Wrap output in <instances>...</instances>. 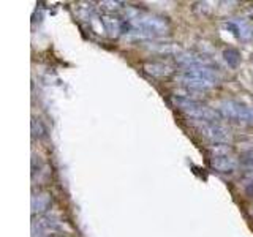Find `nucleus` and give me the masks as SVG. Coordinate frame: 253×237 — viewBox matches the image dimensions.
Segmentation results:
<instances>
[{
    "instance_id": "obj_1",
    "label": "nucleus",
    "mask_w": 253,
    "mask_h": 237,
    "mask_svg": "<svg viewBox=\"0 0 253 237\" xmlns=\"http://www.w3.org/2000/svg\"><path fill=\"white\" fill-rule=\"evenodd\" d=\"M176 81L195 90H209L220 84V76L215 68L200 67V68H184L176 75Z\"/></svg>"
},
{
    "instance_id": "obj_2",
    "label": "nucleus",
    "mask_w": 253,
    "mask_h": 237,
    "mask_svg": "<svg viewBox=\"0 0 253 237\" xmlns=\"http://www.w3.org/2000/svg\"><path fill=\"white\" fill-rule=\"evenodd\" d=\"M173 103L179 107V111H182L188 119H192V120L217 122L220 116L219 112L214 111L212 107H209L207 105L198 102V100L184 97V95L173 97Z\"/></svg>"
},
{
    "instance_id": "obj_3",
    "label": "nucleus",
    "mask_w": 253,
    "mask_h": 237,
    "mask_svg": "<svg viewBox=\"0 0 253 237\" xmlns=\"http://www.w3.org/2000/svg\"><path fill=\"white\" fill-rule=\"evenodd\" d=\"M217 111L223 119L237 122V124H253V106L236 100H223L217 106Z\"/></svg>"
},
{
    "instance_id": "obj_4",
    "label": "nucleus",
    "mask_w": 253,
    "mask_h": 237,
    "mask_svg": "<svg viewBox=\"0 0 253 237\" xmlns=\"http://www.w3.org/2000/svg\"><path fill=\"white\" fill-rule=\"evenodd\" d=\"M192 125L198 130V133L206 138L212 144L225 146L231 141V132L227 127L220 125L219 122H202V120H190Z\"/></svg>"
},
{
    "instance_id": "obj_5",
    "label": "nucleus",
    "mask_w": 253,
    "mask_h": 237,
    "mask_svg": "<svg viewBox=\"0 0 253 237\" xmlns=\"http://www.w3.org/2000/svg\"><path fill=\"white\" fill-rule=\"evenodd\" d=\"M239 166L237 158L229 154V150H215V154L210 157V168L215 169L217 172H222V174H229V172H234Z\"/></svg>"
},
{
    "instance_id": "obj_6",
    "label": "nucleus",
    "mask_w": 253,
    "mask_h": 237,
    "mask_svg": "<svg viewBox=\"0 0 253 237\" xmlns=\"http://www.w3.org/2000/svg\"><path fill=\"white\" fill-rule=\"evenodd\" d=\"M60 228V221L54 215H43L32 223V237L52 236Z\"/></svg>"
},
{
    "instance_id": "obj_7",
    "label": "nucleus",
    "mask_w": 253,
    "mask_h": 237,
    "mask_svg": "<svg viewBox=\"0 0 253 237\" xmlns=\"http://www.w3.org/2000/svg\"><path fill=\"white\" fill-rule=\"evenodd\" d=\"M225 28L242 41H250L253 38V27H250L244 19H231L225 23Z\"/></svg>"
},
{
    "instance_id": "obj_8",
    "label": "nucleus",
    "mask_w": 253,
    "mask_h": 237,
    "mask_svg": "<svg viewBox=\"0 0 253 237\" xmlns=\"http://www.w3.org/2000/svg\"><path fill=\"white\" fill-rule=\"evenodd\" d=\"M52 204V196L48 191H38L32 196L30 206H32V213L33 215H41L45 213Z\"/></svg>"
},
{
    "instance_id": "obj_9",
    "label": "nucleus",
    "mask_w": 253,
    "mask_h": 237,
    "mask_svg": "<svg viewBox=\"0 0 253 237\" xmlns=\"http://www.w3.org/2000/svg\"><path fill=\"white\" fill-rule=\"evenodd\" d=\"M144 71L149 73L151 76H155V78H165V76H170L174 68L171 63L163 62V60H158V62H147L144 63Z\"/></svg>"
},
{
    "instance_id": "obj_10",
    "label": "nucleus",
    "mask_w": 253,
    "mask_h": 237,
    "mask_svg": "<svg viewBox=\"0 0 253 237\" xmlns=\"http://www.w3.org/2000/svg\"><path fill=\"white\" fill-rule=\"evenodd\" d=\"M103 24L109 35H122V18L108 14V16L103 18Z\"/></svg>"
},
{
    "instance_id": "obj_11",
    "label": "nucleus",
    "mask_w": 253,
    "mask_h": 237,
    "mask_svg": "<svg viewBox=\"0 0 253 237\" xmlns=\"http://www.w3.org/2000/svg\"><path fill=\"white\" fill-rule=\"evenodd\" d=\"M223 60L228 63L231 68H236L241 62V53L234 48H228L223 51Z\"/></svg>"
},
{
    "instance_id": "obj_12",
    "label": "nucleus",
    "mask_w": 253,
    "mask_h": 237,
    "mask_svg": "<svg viewBox=\"0 0 253 237\" xmlns=\"http://www.w3.org/2000/svg\"><path fill=\"white\" fill-rule=\"evenodd\" d=\"M43 134H45L43 124H41L40 120L33 119V120H32V136H33V138H41Z\"/></svg>"
},
{
    "instance_id": "obj_13",
    "label": "nucleus",
    "mask_w": 253,
    "mask_h": 237,
    "mask_svg": "<svg viewBox=\"0 0 253 237\" xmlns=\"http://www.w3.org/2000/svg\"><path fill=\"white\" fill-rule=\"evenodd\" d=\"M100 5H103L104 8H108V10H111V11H117V10L122 8L124 3H121V2H101Z\"/></svg>"
},
{
    "instance_id": "obj_14",
    "label": "nucleus",
    "mask_w": 253,
    "mask_h": 237,
    "mask_svg": "<svg viewBox=\"0 0 253 237\" xmlns=\"http://www.w3.org/2000/svg\"><path fill=\"white\" fill-rule=\"evenodd\" d=\"M244 160L247 161L249 164H252V166H253V147H252L250 150H247V152L244 154Z\"/></svg>"
},
{
    "instance_id": "obj_15",
    "label": "nucleus",
    "mask_w": 253,
    "mask_h": 237,
    "mask_svg": "<svg viewBox=\"0 0 253 237\" xmlns=\"http://www.w3.org/2000/svg\"><path fill=\"white\" fill-rule=\"evenodd\" d=\"M48 237H60V236H55V234H52V236H48Z\"/></svg>"
}]
</instances>
